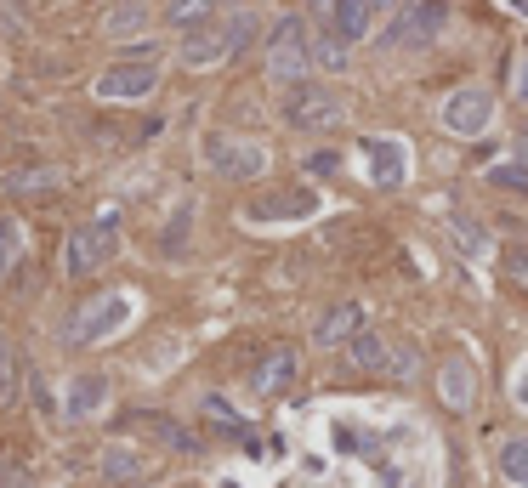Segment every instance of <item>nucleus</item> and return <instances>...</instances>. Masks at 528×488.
<instances>
[{"instance_id":"1","label":"nucleus","mask_w":528,"mask_h":488,"mask_svg":"<svg viewBox=\"0 0 528 488\" xmlns=\"http://www.w3.org/2000/svg\"><path fill=\"white\" fill-rule=\"evenodd\" d=\"M307 69H313V52H307V29H301V18H279L273 35H267V74H273L279 86H296Z\"/></svg>"},{"instance_id":"2","label":"nucleus","mask_w":528,"mask_h":488,"mask_svg":"<svg viewBox=\"0 0 528 488\" xmlns=\"http://www.w3.org/2000/svg\"><path fill=\"white\" fill-rule=\"evenodd\" d=\"M279 114L290 131H330V125H341V103L324 86H307V80H296V86L284 91Z\"/></svg>"},{"instance_id":"3","label":"nucleus","mask_w":528,"mask_h":488,"mask_svg":"<svg viewBox=\"0 0 528 488\" xmlns=\"http://www.w3.org/2000/svg\"><path fill=\"white\" fill-rule=\"evenodd\" d=\"M108 256H114V210H108L103 222L74 227L69 233V244H63V273H69V279H86V273H97Z\"/></svg>"},{"instance_id":"4","label":"nucleus","mask_w":528,"mask_h":488,"mask_svg":"<svg viewBox=\"0 0 528 488\" xmlns=\"http://www.w3.org/2000/svg\"><path fill=\"white\" fill-rule=\"evenodd\" d=\"M125 318H131V301H125V296H91L86 307L69 318V341H74V347H91V341L125 330Z\"/></svg>"},{"instance_id":"5","label":"nucleus","mask_w":528,"mask_h":488,"mask_svg":"<svg viewBox=\"0 0 528 488\" xmlns=\"http://www.w3.org/2000/svg\"><path fill=\"white\" fill-rule=\"evenodd\" d=\"M494 120V91L489 86H460L449 91V103H443V125L455 131V137H483Z\"/></svg>"},{"instance_id":"6","label":"nucleus","mask_w":528,"mask_h":488,"mask_svg":"<svg viewBox=\"0 0 528 488\" xmlns=\"http://www.w3.org/2000/svg\"><path fill=\"white\" fill-rule=\"evenodd\" d=\"M205 159H211L216 176H228V182H245V176H262L267 154L256 142H239V137H205Z\"/></svg>"},{"instance_id":"7","label":"nucleus","mask_w":528,"mask_h":488,"mask_svg":"<svg viewBox=\"0 0 528 488\" xmlns=\"http://www.w3.org/2000/svg\"><path fill=\"white\" fill-rule=\"evenodd\" d=\"M443 18H449V6H443V0H415L404 18L392 23L387 46H426V40L443 29Z\"/></svg>"},{"instance_id":"8","label":"nucleus","mask_w":528,"mask_h":488,"mask_svg":"<svg viewBox=\"0 0 528 488\" xmlns=\"http://www.w3.org/2000/svg\"><path fill=\"white\" fill-rule=\"evenodd\" d=\"M159 86V69L154 63H120V69H108L97 80V97H120V103H137L148 91Z\"/></svg>"},{"instance_id":"9","label":"nucleus","mask_w":528,"mask_h":488,"mask_svg":"<svg viewBox=\"0 0 528 488\" xmlns=\"http://www.w3.org/2000/svg\"><path fill=\"white\" fill-rule=\"evenodd\" d=\"M375 29V6L370 0H330V35L358 46V40H370Z\"/></svg>"},{"instance_id":"10","label":"nucleus","mask_w":528,"mask_h":488,"mask_svg":"<svg viewBox=\"0 0 528 488\" xmlns=\"http://www.w3.org/2000/svg\"><path fill=\"white\" fill-rule=\"evenodd\" d=\"M233 52V35L228 23H211V29H194V35L182 40V63L188 69H211V63H222V57Z\"/></svg>"},{"instance_id":"11","label":"nucleus","mask_w":528,"mask_h":488,"mask_svg":"<svg viewBox=\"0 0 528 488\" xmlns=\"http://www.w3.org/2000/svg\"><path fill=\"white\" fill-rule=\"evenodd\" d=\"M296 352H290V347H273V352H267V358H262V364H256V375H250V386H256V392H262V398H279V392H284V386H290V381H296Z\"/></svg>"},{"instance_id":"12","label":"nucleus","mask_w":528,"mask_h":488,"mask_svg":"<svg viewBox=\"0 0 528 488\" xmlns=\"http://www.w3.org/2000/svg\"><path fill=\"white\" fill-rule=\"evenodd\" d=\"M358 330H364V307H358V301H341V307H330V313L318 318L313 341L318 347H341V341H352Z\"/></svg>"},{"instance_id":"13","label":"nucleus","mask_w":528,"mask_h":488,"mask_svg":"<svg viewBox=\"0 0 528 488\" xmlns=\"http://www.w3.org/2000/svg\"><path fill=\"white\" fill-rule=\"evenodd\" d=\"M472 398H477L472 364H466V358H449V364H443V403H449V409H472Z\"/></svg>"},{"instance_id":"14","label":"nucleus","mask_w":528,"mask_h":488,"mask_svg":"<svg viewBox=\"0 0 528 488\" xmlns=\"http://www.w3.org/2000/svg\"><path fill=\"white\" fill-rule=\"evenodd\" d=\"M370 176L381 182V188H398L404 182V142L398 137H387V142H370Z\"/></svg>"},{"instance_id":"15","label":"nucleus","mask_w":528,"mask_h":488,"mask_svg":"<svg viewBox=\"0 0 528 488\" xmlns=\"http://www.w3.org/2000/svg\"><path fill=\"white\" fill-rule=\"evenodd\" d=\"M103 403H108V381H103V375H80V381H74V392H69V420L97 415Z\"/></svg>"},{"instance_id":"16","label":"nucleus","mask_w":528,"mask_h":488,"mask_svg":"<svg viewBox=\"0 0 528 488\" xmlns=\"http://www.w3.org/2000/svg\"><path fill=\"white\" fill-rule=\"evenodd\" d=\"M103 477L108 483H137L142 477V454L125 449V443H108L103 449Z\"/></svg>"},{"instance_id":"17","label":"nucleus","mask_w":528,"mask_h":488,"mask_svg":"<svg viewBox=\"0 0 528 488\" xmlns=\"http://www.w3.org/2000/svg\"><path fill=\"white\" fill-rule=\"evenodd\" d=\"M313 193L301 188V193H279V199H267V205H256L250 210V216H256V222H279V216H313Z\"/></svg>"},{"instance_id":"18","label":"nucleus","mask_w":528,"mask_h":488,"mask_svg":"<svg viewBox=\"0 0 528 488\" xmlns=\"http://www.w3.org/2000/svg\"><path fill=\"white\" fill-rule=\"evenodd\" d=\"M352 364L358 369H392V347L375 330H358L352 335Z\"/></svg>"},{"instance_id":"19","label":"nucleus","mask_w":528,"mask_h":488,"mask_svg":"<svg viewBox=\"0 0 528 488\" xmlns=\"http://www.w3.org/2000/svg\"><path fill=\"white\" fill-rule=\"evenodd\" d=\"M500 477L517 488H528V437H511L506 449H500Z\"/></svg>"},{"instance_id":"20","label":"nucleus","mask_w":528,"mask_h":488,"mask_svg":"<svg viewBox=\"0 0 528 488\" xmlns=\"http://www.w3.org/2000/svg\"><path fill=\"white\" fill-rule=\"evenodd\" d=\"M18 256H23V227L12 216H0V279L18 267Z\"/></svg>"},{"instance_id":"21","label":"nucleus","mask_w":528,"mask_h":488,"mask_svg":"<svg viewBox=\"0 0 528 488\" xmlns=\"http://www.w3.org/2000/svg\"><path fill=\"white\" fill-rule=\"evenodd\" d=\"M222 23H228V35H233V52H239V46H250V40H256V29H262L250 12H233V18H222Z\"/></svg>"},{"instance_id":"22","label":"nucleus","mask_w":528,"mask_h":488,"mask_svg":"<svg viewBox=\"0 0 528 488\" xmlns=\"http://www.w3.org/2000/svg\"><path fill=\"white\" fill-rule=\"evenodd\" d=\"M57 182H63L57 171H23V176H12L6 188H12V193H35V188H57Z\"/></svg>"},{"instance_id":"23","label":"nucleus","mask_w":528,"mask_h":488,"mask_svg":"<svg viewBox=\"0 0 528 488\" xmlns=\"http://www.w3.org/2000/svg\"><path fill=\"white\" fill-rule=\"evenodd\" d=\"M489 182H494V188H517V193H528V165H494Z\"/></svg>"},{"instance_id":"24","label":"nucleus","mask_w":528,"mask_h":488,"mask_svg":"<svg viewBox=\"0 0 528 488\" xmlns=\"http://www.w3.org/2000/svg\"><path fill=\"white\" fill-rule=\"evenodd\" d=\"M131 29H142V6H114L108 12V35H131Z\"/></svg>"},{"instance_id":"25","label":"nucleus","mask_w":528,"mask_h":488,"mask_svg":"<svg viewBox=\"0 0 528 488\" xmlns=\"http://www.w3.org/2000/svg\"><path fill=\"white\" fill-rule=\"evenodd\" d=\"M154 432H159V437H165V443H171V449H199L194 437H188V432H176V420H165V415H159V420H154Z\"/></svg>"},{"instance_id":"26","label":"nucleus","mask_w":528,"mask_h":488,"mask_svg":"<svg viewBox=\"0 0 528 488\" xmlns=\"http://www.w3.org/2000/svg\"><path fill=\"white\" fill-rule=\"evenodd\" d=\"M205 415H216V420H222V426H228V432H245V420L233 415V409H228V403H222V398H216V392H211V398H205Z\"/></svg>"},{"instance_id":"27","label":"nucleus","mask_w":528,"mask_h":488,"mask_svg":"<svg viewBox=\"0 0 528 488\" xmlns=\"http://www.w3.org/2000/svg\"><path fill=\"white\" fill-rule=\"evenodd\" d=\"M211 6H216V0H171V18H176V23H188V18H205Z\"/></svg>"},{"instance_id":"28","label":"nucleus","mask_w":528,"mask_h":488,"mask_svg":"<svg viewBox=\"0 0 528 488\" xmlns=\"http://www.w3.org/2000/svg\"><path fill=\"white\" fill-rule=\"evenodd\" d=\"M506 273L528 290V250H511V256H506Z\"/></svg>"},{"instance_id":"29","label":"nucleus","mask_w":528,"mask_h":488,"mask_svg":"<svg viewBox=\"0 0 528 488\" xmlns=\"http://www.w3.org/2000/svg\"><path fill=\"white\" fill-rule=\"evenodd\" d=\"M0 488H29L23 466H12V460H0Z\"/></svg>"},{"instance_id":"30","label":"nucleus","mask_w":528,"mask_h":488,"mask_svg":"<svg viewBox=\"0 0 528 488\" xmlns=\"http://www.w3.org/2000/svg\"><path fill=\"white\" fill-rule=\"evenodd\" d=\"M12 403V364H6V341H0V409Z\"/></svg>"},{"instance_id":"31","label":"nucleus","mask_w":528,"mask_h":488,"mask_svg":"<svg viewBox=\"0 0 528 488\" xmlns=\"http://www.w3.org/2000/svg\"><path fill=\"white\" fill-rule=\"evenodd\" d=\"M523 403H528V364H523Z\"/></svg>"},{"instance_id":"32","label":"nucleus","mask_w":528,"mask_h":488,"mask_svg":"<svg viewBox=\"0 0 528 488\" xmlns=\"http://www.w3.org/2000/svg\"><path fill=\"white\" fill-rule=\"evenodd\" d=\"M523 97H528V63H523Z\"/></svg>"},{"instance_id":"33","label":"nucleus","mask_w":528,"mask_h":488,"mask_svg":"<svg viewBox=\"0 0 528 488\" xmlns=\"http://www.w3.org/2000/svg\"><path fill=\"white\" fill-rule=\"evenodd\" d=\"M370 6H375V12H381V6H392V0H370Z\"/></svg>"},{"instance_id":"34","label":"nucleus","mask_w":528,"mask_h":488,"mask_svg":"<svg viewBox=\"0 0 528 488\" xmlns=\"http://www.w3.org/2000/svg\"><path fill=\"white\" fill-rule=\"evenodd\" d=\"M523 159H528V131H523Z\"/></svg>"},{"instance_id":"35","label":"nucleus","mask_w":528,"mask_h":488,"mask_svg":"<svg viewBox=\"0 0 528 488\" xmlns=\"http://www.w3.org/2000/svg\"><path fill=\"white\" fill-rule=\"evenodd\" d=\"M182 488H194V483H182Z\"/></svg>"}]
</instances>
